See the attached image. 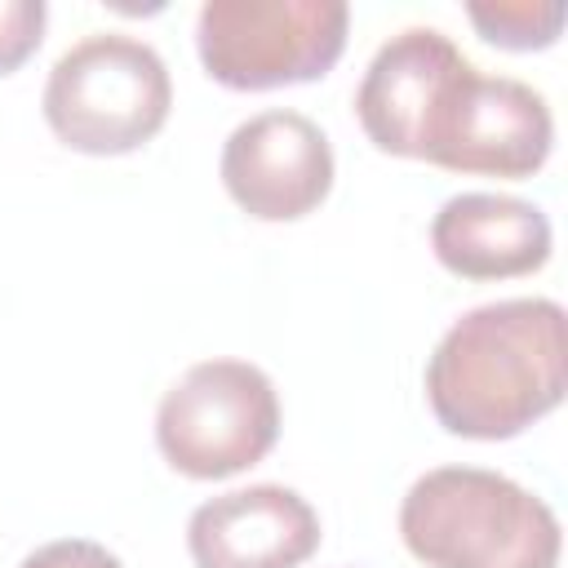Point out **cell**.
<instances>
[{
    "label": "cell",
    "instance_id": "1",
    "mask_svg": "<svg viewBox=\"0 0 568 568\" xmlns=\"http://www.w3.org/2000/svg\"><path fill=\"white\" fill-rule=\"evenodd\" d=\"M568 315L555 297H501L444 328L426 359V404L457 439H515L564 404Z\"/></svg>",
    "mask_w": 568,
    "mask_h": 568
},
{
    "label": "cell",
    "instance_id": "2",
    "mask_svg": "<svg viewBox=\"0 0 568 568\" xmlns=\"http://www.w3.org/2000/svg\"><path fill=\"white\" fill-rule=\"evenodd\" d=\"M399 541L426 568H559V515L484 466H435L399 501Z\"/></svg>",
    "mask_w": 568,
    "mask_h": 568
},
{
    "label": "cell",
    "instance_id": "3",
    "mask_svg": "<svg viewBox=\"0 0 568 568\" xmlns=\"http://www.w3.org/2000/svg\"><path fill=\"white\" fill-rule=\"evenodd\" d=\"M40 111L67 151L129 155L169 124L173 80L146 40L124 31H93L53 62Z\"/></svg>",
    "mask_w": 568,
    "mask_h": 568
},
{
    "label": "cell",
    "instance_id": "4",
    "mask_svg": "<svg viewBox=\"0 0 568 568\" xmlns=\"http://www.w3.org/2000/svg\"><path fill=\"white\" fill-rule=\"evenodd\" d=\"M346 0H204L195 53L213 84L266 93L324 80L346 53Z\"/></svg>",
    "mask_w": 568,
    "mask_h": 568
},
{
    "label": "cell",
    "instance_id": "5",
    "mask_svg": "<svg viewBox=\"0 0 568 568\" xmlns=\"http://www.w3.org/2000/svg\"><path fill=\"white\" fill-rule=\"evenodd\" d=\"M280 439L275 382L248 359L191 364L155 408V448L186 479H231Z\"/></svg>",
    "mask_w": 568,
    "mask_h": 568
},
{
    "label": "cell",
    "instance_id": "6",
    "mask_svg": "<svg viewBox=\"0 0 568 568\" xmlns=\"http://www.w3.org/2000/svg\"><path fill=\"white\" fill-rule=\"evenodd\" d=\"M555 151V115L550 102L515 80V75H484L470 67L453 98L444 102L430 142L426 164L448 173H475V178H532Z\"/></svg>",
    "mask_w": 568,
    "mask_h": 568
},
{
    "label": "cell",
    "instance_id": "7",
    "mask_svg": "<svg viewBox=\"0 0 568 568\" xmlns=\"http://www.w3.org/2000/svg\"><path fill=\"white\" fill-rule=\"evenodd\" d=\"M222 186L257 222H297L315 213L337 178L328 133L302 111H257L240 120L217 160Z\"/></svg>",
    "mask_w": 568,
    "mask_h": 568
},
{
    "label": "cell",
    "instance_id": "8",
    "mask_svg": "<svg viewBox=\"0 0 568 568\" xmlns=\"http://www.w3.org/2000/svg\"><path fill=\"white\" fill-rule=\"evenodd\" d=\"M470 67L475 62L439 27H404L373 53L355 89V115L364 138L382 155L422 160L444 102Z\"/></svg>",
    "mask_w": 568,
    "mask_h": 568
},
{
    "label": "cell",
    "instance_id": "9",
    "mask_svg": "<svg viewBox=\"0 0 568 568\" xmlns=\"http://www.w3.org/2000/svg\"><path fill=\"white\" fill-rule=\"evenodd\" d=\"M315 506L284 484H248L209 497L186 519L195 568H302L320 550Z\"/></svg>",
    "mask_w": 568,
    "mask_h": 568
},
{
    "label": "cell",
    "instance_id": "10",
    "mask_svg": "<svg viewBox=\"0 0 568 568\" xmlns=\"http://www.w3.org/2000/svg\"><path fill=\"white\" fill-rule=\"evenodd\" d=\"M550 217L519 195L462 191L430 217V253L457 280H519L550 262Z\"/></svg>",
    "mask_w": 568,
    "mask_h": 568
},
{
    "label": "cell",
    "instance_id": "11",
    "mask_svg": "<svg viewBox=\"0 0 568 568\" xmlns=\"http://www.w3.org/2000/svg\"><path fill=\"white\" fill-rule=\"evenodd\" d=\"M470 27L484 44L506 53H537L550 49L564 36V4H532V0H493V4H466Z\"/></svg>",
    "mask_w": 568,
    "mask_h": 568
},
{
    "label": "cell",
    "instance_id": "12",
    "mask_svg": "<svg viewBox=\"0 0 568 568\" xmlns=\"http://www.w3.org/2000/svg\"><path fill=\"white\" fill-rule=\"evenodd\" d=\"M44 0H0V75H13L44 40Z\"/></svg>",
    "mask_w": 568,
    "mask_h": 568
},
{
    "label": "cell",
    "instance_id": "13",
    "mask_svg": "<svg viewBox=\"0 0 568 568\" xmlns=\"http://www.w3.org/2000/svg\"><path fill=\"white\" fill-rule=\"evenodd\" d=\"M18 568H124V559L115 550H106L102 541L89 537H58L36 546Z\"/></svg>",
    "mask_w": 568,
    "mask_h": 568
}]
</instances>
